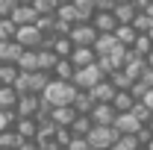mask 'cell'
<instances>
[{
	"label": "cell",
	"instance_id": "6da1fadb",
	"mask_svg": "<svg viewBox=\"0 0 153 150\" xmlns=\"http://www.w3.org/2000/svg\"><path fill=\"white\" fill-rule=\"evenodd\" d=\"M74 94H76V88L71 85V82L50 79V82H47V88L41 91V100H44V103H50V106H71Z\"/></svg>",
	"mask_w": 153,
	"mask_h": 150
},
{
	"label": "cell",
	"instance_id": "7a4b0ae2",
	"mask_svg": "<svg viewBox=\"0 0 153 150\" xmlns=\"http://www.w3.org/2000/svg\"><path fill=\"white\" fill-rule=\"evenodd\" d=\"M103 76H106V74L97 68V59H94L91 65H85V68H76V71H74V76H71V85H74V88H85V91H88L91 85H97V82L103 79Z\"/></svg>",
	"mask_w": 153,
	"mask_h": 150
},
{
	"label": "cell",
	"instance_id": "3957f363",
	"mask_svg": "<svg viewBox=\"0 0 153 150\" xmlns=\"http://www.w3.org/2000/svg\"><path fill=\"white\" fill-rule=\"evenodd\" d=\"M68 38H71L74 47H91L94 38H97V30L88 24V21H76L74 27H71V33H68Z\"/></svg>",
	"mask_w": 153,
	"mask_h": 150
},
{
	"label": "cell",
	"instance_id": "277c9868",
	"mask_svg": "<svg viewBox=\"0 0 153 150\" xmlns=\"http://www.w3.org/2000/svg\"><path fill=\"white\" fill-rule=\"evenodd\" d=\"M15 41H18L21 47H27V50H36V47L44 44V33L38 30L36 24H24V27L15 30Z\"/></svg>",
	"mask_w": 153,
	"mask_h": 150
},
{
	"label": "cell",
	"instance_id": "5b68a950",
	"mask_svg": "<svg viewBox=\"0 0 153 150\" xmlns=\"http://www.w3.org/2000/svg\"><path fill=\"white\" fill-rule=\"evenodd\" d=\"M88 144L91 147H112V141L118 138V132H115L112 124H94L91 130H88Z\"/></svg>",
	"mask_w": 153,
	"mask_h": 150
},
{
	"label": "cell",
	"instance_id": "8992f818",
	"mask_svg": "<svg viewBox=\"0 0 153 150\" xmlns=\"http://www.w3.org/2000/svg\"><path fill=\"white\" fill-rule=\"evenodd\" d=\"M41 106V94H18V103H15V115L18 118H33Z\"/></svg>",
	"mask_w": 153,
	"mask_h": 150
},
{
	"label": "cell",
	"instance_id": "52a82bcc",
	"mask_svg": "<svg viewBox=\"0 0 153 150\" xmlns=\"http://www.w3.org/2000/svg\"><path fill=\"white\" fill-rule=\"evenodd\" d=\"M112 127H115V132H118V135H133V132L141 127V121H138L133 112H115Z\"/></svg>",
	"mask_w": 153,
	"mask_h": 150
},
{
	"label": "cell",
	"instance_id": "ba28073f",
	"mask_svg": "<svg viewBox=\"0 0 153 150\" xmlns=\"http://www.w3.org/2000/svg\"><path fill=\"white\" fill-rule=\"evenodd\" d=\"M91 27H94L97 33H115V27H118V21H115L112 9H94V15L88 21Z\"/></svg>",
	"mask_w": 153,
	"mask_h": 150
},
{
	"label": "cell",
	"instance_id": "9c48e42d",
	"mask_svg": "<svg viewBox=\"0 0 153 150\" xmlns=\"http://www.w3.org/2000/svg\"><path fill=\"white\" fill-rule=\"evenodd\" d=\"M135 12H138V9H135L133 0H118V3L112 6V15H115L118 24H130V21L135 18Z\"/></svg>",
	"mask_w": 153,
	"mask_h": 150
},
{
	"label": "cell",
	"instance_id": "30bf717a",
	"mask_svg": "<svg viewBox=\"0 0 153 150\" xmlns=\"http://www.w3.org/2000/svg\"><path fill=\"white\" fill-rule=\"evenodd\" d=\"M91 106H94V97H91V91H85V88H76L74 100H71V109H74L76 115H88V112H91Z\"/></svg>",
	"mask_w": 153,
	"mask_h": 150
},
{
	"label": "cell",
	"instance_id": "8fae6325",
	"mask_svg": "<svg viewBox=\"0 0 153 150\" xmlns=\"http://www.w3.org/2000/svg\"><path fill=\"white\" fill-rule=\"evenodd\" d=\"M88 91H91V97H94V103H112V97H115V85L106 79V76H103L97 85H91V88H88Z\"/></svg>",
	"mask_w": 153,
	"mask_h": 150
},
{
	"label": "cell",
	"instance_id": "7c38bea8",
	"mask_svg": "<svg viewBox=\"0 0 153 150\" xmlns=\"http://www.w3.org/2000/svg\"><path fill=\"white\" fill-rule=\"evenodd\" d=\"M88 118H91V124H112V121H115L112 103H94L91 112H88Z\"/></svg>",
	"mask_w": 153,
	"mask_h": 150
},
{
	"label": "cell",
	"instance_id": "4fadbf2b",
	"mask_svg": "<svg viewBox=\"0 0 153 150\" xmlns=\"http://www.w3.org/2000/svg\"><path fill=\"white\" fill-rule=\"evenodd\" d=\"M24 50H27V47H21L15 38H12V41H0V62L15 65V62H18V56L24 53Z\"/></svg>",
	"mask_w": 153,
	"mask_h": 150
},
{
	"label": "cell",
	"instance_id": "5bb4252c",
	"mask_svg": "<svg viewBox=\"0 0 153 150\" xmlns=\"http://www.w3.org/2000/svg\"><path fill=\"white\" fill-rule=\"evenodd\" d=\"M115 47H118V41H115L112 33H97L94 44H91V50H94L97 56H106V53H112Z\"/></svg>",
	"mask_w": 153,
	"mask_h": 150
},
{
	"label": "cell",
	"instance_id": "9a60e30c",
	"mask_svg": "<svg viewBox=\"0 0 153 150\" xmlns=\"http://www.w3.org/2000/svg\"><path fill=\"white\" fill-rule=\"evenodd\" d=\"M9 18L15 21V27H24V24H36V9H33V6H24V3H18V6H15V9H12V15H9Z\"/></svg>",
	"mask_w": 153,
	"mask_h": 150
},
{
	"label": "cell",
	"instance_id": "2e32d148",
	"mask_svg": "<svg viewBox=\"0 0 153 150\" xmlns=\"http://www.w3.org/2000/svg\"><path fill=\"white\" fill-rule=\"evenodd\" d=\"M68 59H71V65H74V68H85V65H91V62L97 59V53L91 50V47H74Z\"/></svg>",
	"mask_w": 153,
	"mask_h": 150
},
{
	"label": "cell",
	"instance_id": "e0dca14e",
	"mask_svg": "<svg viewBox=\"0 0 153 150\" xmlns=\"http://www.w3.org/2000/svg\"><path fill=\"white\" fill-rule=\"evenodd\" d=\"M12 130L18 132V138H36L38 121H36V118H18V121L12 124Z\"/></svg>",
	"mask_w": 153,
	"mask_h": 150
},
{
	"label": "cell",
	"instance_id": "ac0fdd59",
	"mask_svg": "<svg viewBox=\"0 0 153 150\" xmlns=\"http://www.w3.org/2000/svg\"><path fill=\"white\" fill-rule=\"evenodd\" d=\"M74 65H71V59H56V65L50 68V76L53 79H62V82H71V76H74Z\"/></svg>",
	"mask_w": 153,
	"mask_h": 150
},
{
	"label": "cell",
	"instance_id": "d6986e66",
	"mask_svg": "<svg viewBox=\"0 0 153 150\" xmlns=\"http://www.w3.org/2000/svg\"><path fill=\"white\" fill-rule=\"evenodd\" d=\"M27 79H30V94H41L53 76L47 74V71H30V74H27Z\"/></svg>",
	"mask_w": 153,
	"mask_h": 150
},
{
	"label": "cell",
	"instance_id": "ffe728a7",
	"mask_svg": "<svg viewBox=\"0 0 153 150\" xmlns=\"http://www.w3.org/2000/svg\"><path fill=\"white\" fill-rule=\"evenodd\" d=\"M112 36H115V41H118V44H124V47H133V41H135V36H138V33H135L133 24H118Z\"/></svg>",
	"mask_w": 153,
	"mask_h": 150
},
{
	"label": "cell",
	"instance_id": "44dd1931",
	"mask_svg": "<svg viewBox=\"0 0 153 150\" xmlns=\"http://www.w3.org/2000/svg\"><path fill=\"white\" fill-rule=\"evenodd\" d=\"M56 53H53V50H50V47H44V44H41V47H36V62H38V71H47V74H50V68H53V65H56Z\"/></svg>",
	"mask_w": 153,
	"mask_h": 150
},
{
	"label": "cell",
	"instance_id": "7402d4cb",
	"mask_svg": "<svg viewBox=\"0 0 153 150\" xmlns=\"http://www.w3.org/2000/svg\"><path fill=\"white\" fill-rule=\"evenodd\" d=\"M74 109L71 106H53L50 109V124H56V127H68L71 121H74Z\"/></svg>",
	"mask_w": 153,
	"mask_h": 150
},
{
	"label": "cell",
	"instance_id": "603a6c76",
	"mask_svg": "<svg viewBox=\"0 0 153 150\" xmlns=\"http://www.w3.org/2000/svg\"><path fill=\"white\" fill-rule=\"evenodd\" d=\"M106 79H109V82L115 85V91H130V85H133V79H135V76H130L127 71H124V68H118V71H112V74L106 76Z\"/></svg>",
	"mask_w": 153,
	"mask_h": 150
},
{
	"label": "cell",
	"instance_id": "cb8c5ba5",
	"mask_svg": "<svg viewBox=\"0 0 153 150\" xmlns=\"http://www.w3.org/2000/svg\"><path fill=\"white\" fill-rule=\"evenodd\" d=\"M133 103H135V97L130 91H115V97H112V109L115 112H130Z\"/></svg>",
	"mask_w": 153,
	"mask_h": 150
},
{
	"label": "cell",
	"instance_id": "d4e9b609",
	"mask_svg": "<svg viewBox=\"0 0 153 150\" xmlns=\"http://www.w3.org/2000/svg\"><path fill=\"white\" fill-rule=\"evenodd\" d=\"M91 127H94V124H91V118H88V115H74V121L68 124V130L74 132V135H88Z\"/></svg>",
	"mask_w": 153,
	"mask_h": 150
},
{
	"label": "cell",
	"instance_id": "484cf974",
	"mask_svg": "<svg viewBox=\"0 0 153 150\" xmlns=\"http://www.w3.org/2000/svg\"><path fill=\"white\" fill-rule=\"evenodd\" d=\"M15 65H18V71H21V74H30V71H38V62H36V50H24V53L18 56V62H15Z\"/></svg>",
	"mask_w": 153,
	"mask_h": 150
},
{
	"label": "cell",
	"instance_id": "4316f807",
	"mask_svg": "<svg viewBox=\"0 0 153 150\" xmlns=\"http://www.w3.org/2000/svg\"><path fill=\"white\" fill-rule=\"evenodd\" d=\"M150 47H153V38L147 36V33H138V36H135V41H133V47H130V50H133L135 56H141V59H144V56H147V50H150Z\"/></svg>",
	"mask_w": 153,
	"mask_h": 150
},
{
	"label": "cell",
	"instance_id": "83f0119b",
	"mask_svg": "<svg viewBox=\"0 0 153 150\" xmlns=\"http://www.w3.org/2000/svg\"><path fill=\"white\" fill-rule=\"evenodd\" d=\"M15 103H18V91L12 85H0V112L3 109H15Z\"/></svg>",
	"mask_w": 153,
	"mask_h": 150
},
{
	"label": "cell",
	"instance_id": "f1b7e54d",
	"mask_svg": "<svg viewBox=\"0 0 153 150\" xmlns=\"http://www.w3.org/2000/svg\"><path fill=\"white\" fill-rule=\"evenodd\" d=\"M18 65H9V62H0V85H15L18 79Z\"/></svg>",
	"mask_w": 153,
	"mask_h": 150
},
{
	"label": "cell",
	"instance_id": "f546056e",
	"mask_svg": "<svg viewBox=\"0 0 153 150\" xmlns=\"http://www.w3.org/2000/svg\"><path fill=\"white\" fill-rule=\"evenodd\" d=\"M76 9V21H91L94 15V0H71Z\"/></svg>",
	"mask_w": 153,
	"mask_h": 150
},
{
	"label": "cell",
	"instance_id": "4dcf8cb0",
	"mask_svg": "<svg viewBox=\"0 0 153 150\" xmlns=\"http://www.w3.org/2000/svg\"><path fill=\"white\" fill-rule=\"evenodd\" d=\"M18 132L12 130V127H3V130H0V150H15L18 147Z\"/></svg>",
	"mask_w": 153,
	"mask_h": 150
},
{
	"label": "cell",
	"instance_id": "1f68e13d",
	"mask_svg": "<svg viewBox=\"0 0 153 150\" xmlns=\"http://www.w3.org/2000/svg\"><path fill=\"white\" fill-rule=\"evenodd\" d=\"M135 27V33H150L153 30V15H147V12H135V18L130 21Z\"/></svg>",
	"mask_w": 153,
	"mask_h": 150
},
{
	"label": "cell",
	"instance_id": "d6a6232c",
	"mask_svg": "<svg viewBox=\"0 0 153 150\" xmlns=\"http://www.w3.org/2000/svg\"><path fill=\"white\" fill-rule=\"evenodd\" d=\"M30 6L36 9V15H56V6H59V0H33Z\"/></svg>",
	"mask_w": 153,
	"mask_h": 150
},
{
	"label": "cell",
	"instance_id": "836d02e7",
	"mask_svg": "<svg viewBox=\"0 0 153 150\" xmlns=\"http://www.w3.org/2000/svg\"><path fill=\"white\" fill-rule=\"evenodd\" d=\"M56 18H59V21H68V24H76V9H74V3H59V6H56Z\"/></svg>",
	"mask_w": 153,
	"mask_h": 150
},
{
	"label": "cell",
	"instance_id": "e575fe53",
	"mask_svg": "<svg viewBox=\"0 0 153 150\" xmlns=\"http://www.w3.org/2000/svg\"><path fill=\"white\" fill-rule=\"evenodd\" d=\"M135 147H141V144L135 141V135H118L109 150H135Z\"/></svg>",
	"mask_w": 153,
	"mask_h": 150
},
{
	"label": "cell",
	"instance_id": "d590c367",
	"mask_svg": "<svg viewBox=\"0 0 153 150\" xmlns=\"http://www.w3.org/2000/svg\"><path fill=\"white\" fill-rule=\"evenodd\" d=\"M15 21L12 18H0V41H12L15 38Z\"/></svg>",
	"mask_w": 153,
	"mask_h": 150
},
{
	"label": "cell",
	"instance_id": "8d00e7d4",
	"mask_svg": "<svg viewBox=\"0 0 153 150\" xmlns=\"http://www.w3.org/2000/svg\"><path fill=\"white\" fill-rule=\"evenodd\" d=\"M71 138H74V132L68 130V127H56V130H53V144H56V147H68Z\"/></svg>",
	"mask_w": 153,
	"mask_h": 150
},
{
	"label": "cell",
	"instance_id": "74e56055",
	"mask_svg": "<svg viewBox=\"0 0 153 150\" xmlns=\"http://www.w3.org/2000/svg\"><path fill=\"white\" fill-rule=\"evenodd\" d=\"M147 91H150V85H147V79H144V76L133 79V85H130V94H133L135 100H141V97H144Z\"/></svg>",
	"mask_w": 153,
	"mask_h": 150
},
{
	"label": "cell",
	"instance_id": "f35d334b",
	"mask_svg": "<svg viewBox=\"0 0 153 150\" xmlns=\"http://www.w3.org/2000/svg\"><path fill=\"white\" fill-rule=\"evenodd\" d=\"M71 27H74V24H68V21H59V18H53L50 36H68V33H71Z\"/></svg>",
	"mask_w": 153,
	"mask_h": 150
},
{
	"label": "cell",
	"instance_id": "ab89813d",
	"mask_svg": "<svg viewBox=\"0 0 153 150\" xmlns=\"http://www.w3.org/2000/svg\"><path fill=\"white\" fill-rule=\"evenodd\" d=\"M65 150H91V144H88L85 135H74V138L68 141V147H65Z\"/></svg>",
	"mask_w": 153,
	"mask_h": 150
},
{
	"label": "cell",
	"instance_id": "60d3db41",
	"mask_svg": "<svg viewBox=\"0 0 153 150\" xmlns=\"http://www.w3.org/2000/svg\"><path fill=\"white\" fill-rule=\"evenodd\" d=\"M15 6H18V0H0V18H9Z\"/></svg>",
	"mask_w": 153,
	"mask_h": 150
},
{
	"label": "cell",
	"instance_id": "b9f144b4",
	"mask_svg": "<svg viewBox=\"0 0 153 150\" xmlns=\"http://www.w3.org/2000/svg\"><path fill=\"white\" fill-rule=\"evenodd\" d=\"M15 150H38V144H36V138H21Z\"/></svg>",
	"mask_w": 153,
	"mask_h": 150
},
{
	"label": "cell",
	"instance_id": "7bdbcfd3",
	"mask_svg": "<svg viewBox=\"0 0 153 150\" xmlns=\"http://www.w3.org/2000/svg\"><path fill=\"white\" fill-rule=\"evenodd\" d=\"M118 0H94V9H112Z\"/></svg>",
	"mask_w": 153,
	"mask_h": 150
},
{
	"label": "cell",
	"instance_id": "ee69618b",
	"mask_svg": "<svg viewBox=\"0 0 153 150\" xmlns=\"http://www.w3.org/2000/svg\"><path fill=\"white\" fill-rule=\"evenodd\" d=\"M144 79H147V85L153 88V68H147V71H144Z\"/></svg>",
	"mask_w": 153,
	"mask_h": 150
},
{
	"label": "cell",
	"instance_id": "f6af8a7d",
	"mask_svg": "<svg viewBox=\"0 0 153 150\" xmlns=\"http://www.w3.org/2000/svg\"><path fill=\"white\" fill-rule=\"evenodd\" d=\"M144 65H147V68H153V47L147 50V56H144Z\"/></svg>",
	"mask_w": 153,
	"mask_h": 150
},
{
	"label": "cell",
	"instance_id": "bcb514c9",
	"mask_svg": "<svg viewBox=\"0 0 153 150\" xmlns=\"http://www.w3.org/2000/svg\"><path fill=\"white\" fill-rule=\"evenodd\" d=\"M144 127H147V130H150V135H153V112H150V118L144 121Z\"/></svg>",
	"mask_w": 153,
	"mask_h": 150
},
{
	"label": "cell",
	"instance_id": "7dc6e473",
	"mask_svg": "<svg viewBox=\"0 0 153 150\" xmlns=\"http://www.w3.org/2000/svg\"><path fill=\"white\" fill-rule=\"evenodd\" d=\"M144 147H147V150H153V138H150V141H147V144H144Z\"/></svg>",
	"mask_w": 153,
	"mask_h": 150
},
{
	"label": "cell",
	"instance_id": "c3c4849f",
	"mask_svg": "<svg viewBox=\"0 0 153 150\" xmlns=\"http://www.w3.org/2000/svg\"><path fill=\"white\" fill-rule=\"evenodd\" d=\"M18 3H24V6H30V3H33V0H18Z\"/></svg>",
	"mask_w": 153,
	"mask_h": 150
},
{
	"label": "cell",
	"instance_id": "681fc988",
	"mask_svg": "<svg viewBox=\"0 0 153 150\" xmlns=\"http://www.w3.org/2000/svg\"><path fill=\"white\" fill-rule=\"evenodd\" d=\"M91 150H109V147H91Z\"/></svg>",
	"mask_w": 153,
	"mask_h": 150
},
{
	"label": "cell",
	"instance_id": "f907efd6",
	"mask_svg": "<svg viewBox=\"0 0 153 150\" xmlns=\"http://www.w3.org/2000/svg\"><path fill=\"white\" fill-rule=\"evenodd\" d=\"M59 3H71V0H59Z\"/></svg>",
	"mask_w": 153,
	"mask_h": 150
},
{
	"label": "cell",
	"instance_id": "816d5d0a",
	"mask_svg": "<svg viewBox=\"0 0 153 150\" xmlns=\"http://www.w3.org/2000/svg\"><path fill=\"white\" fill-rule=\"evenodd\" d=\"M147 36H150V38H153V30H150V33H147Z\"/></svg>",
	"mask_w": 153,
	"mask_h": 150
},
{
	"label": "cell",
	"instance_id": "f5cc1de1",
	"mask_svg": "<svg viewBox=\"0 0 153 150\" xmlns=\"http://www.w3.org/2000/svg\"><path fill=\"white\" fill-rule=\"evenodd\" d=\"M135 150H147V147H135Z\"/></svg>",
	"mask_w": 153,
	"mask_h": 150
},
{
	"label": "cell",
	"instance_id": "db71d44e",
	"mask_svg": "<svg viewBox=\"0 0 153 150\" xmlns=\"http://www.w3.org/2000/svg\"><path fill=\"white\" fill-rule=\"evenodd\" d=\"M53 150H65V147H53Z\"/></svg>",
	"mask_w": 153,
	"mask_h": 150
}]
</instances>
